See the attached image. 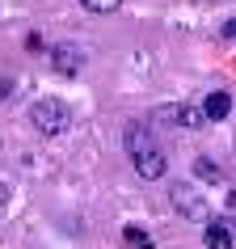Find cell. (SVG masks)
<instances>
[{
	"label": "cell",
	"instance_id": "5b68a950",
	"mask_svg": "<svg viewBox=\"0 0 236 249\" xmlns=\"http://www.w3.org/2000/svg\"><path fill=\"white\" fill-rule=\"evenodd\" d=\"M160 123H173V127H182V131H202L207 127V114H202V106H165L156 110Z\"/></svg>",
	"mask_w": 236,
	"mask_h": 249
},
{
	"label": "cell",
	"instance_id": "277c9868",
	"mask_svg": "<svg viewBox=\"0 0 236 249\" xmlns=\"http://www.w3.org/2000/svg\"><path fill=\"white\" fill-rule=\"evenodd\" d=\"M202 245L207 249H236V215H215L202 224Z\"/></svg>",
	"mask_w": 236,
	"mask_h": 249
},
{
	"label": "cell",
	"instance_id": "8fae6325",
	"mask_svg": "<svg viewBox=\"0 0 236 249\" xmlns=\"http://www.w3.org/2000/svg\"><path fill=\"white\" fill-rule=\"evenodd\" d=\"M219 34H223V38H236V17H228V21H223Z\"/></svg>",
	"mask_w": 236,
	"mask_h": 249
},
{
	"label": "cell",
	"instance_id": "4fadbf2b",
	"mask_svg": "<svg viewBox=\"0 0 236 249\" xmlns=\"http://www.w3.org/2000/svg\"><path fill=\"white\" fill-rule=\"evenodd\" d=\"M4 203H9V186H4V178H0V211H4Z\"/></svg>",
	"mask_w": 236,
	"mask_h": 249
},
{
	"label": "cell",
	"instance_id": "7a4b0ae2",
	"mask_svg": "<svg viewBox=\"0 0 236 249\" xmlns=\"http://www.w3.org/2000/svg\"><path fill=\"white\" fill-rule=\"evenodd\" d=\"M30 123H34V131L55 140V135H64L72 127V110H67L64 97H38V102L30 106Z\"/></svg>",
	"mask_w": 236,
	"mask_h": 249
},
{
	"label": "cell",
	"instance_id": "7c38bea8",
	"mask_svg": "<svg viewBox=\"0 0 236 249\" xmlns=\"http://www.w3.org/2000/svg\"><path fill=\"white\" fill-rule=\"evenodd\" d=\"M223 207H228V215H236V190H228V198H223Z\"/></svg>",
	"mask_w": 236,
	"mask_h": 249
},
{
	"label": "cell",
	"instance_id": "ba28073f",
	"mask_svg": "<svg viewBox=\"0 0 236 249\" xmlns=\"http://www.w3.org/2000/svg\"><path fill=\"white\" fill-rule=\"evenodd\" d=\"M122 241H127L131 249H156L152 236H148V228H139V224H127V228H122Z\"/></svg>",
	"mask_w": 236,
	"mask_h": 249
},
{
	"label": "cell",
	"instance_id": "52a82bcc",
	"mask_svg": "<svg viewBox=\"0 0 236 249\" xmlns=\"http://www.w3.org/2000/svg\"><path fill=\"white\" fill-rule=\"evenodd\" d=\"M202 114H207V123H223V118L232 114V93L228 89H211L207 97H202Z\"/></svg>",
	"mask_w": 236,
	"mask_h": 249
},
{
	"label": "cell",
	"instance_id": "30bf717a",
	"mask_svg": "<svg viewBox=\"0 0 236 249\" xmlns=\"http://www.w3.org/2000/svg\"><path fill=\"white\" fill-rule=\"evenodd\" d=\"M80 9L84 13H114V9H122V0H80Z\"/></svg>",
	"mask_w": 236,
	"mask_h": 249
},
{
	"label": "cell",
	"instance_id": "3957f363",
	"mask_svg": "<svg viewBox=\"0 0 236 249\" xmlns=\"http://www.w3.org/2000/svg\"><path fill=\"white\" fill-rule=\"evenodd\" d=\"M169 198H173V207H177L182 220H194V224H211V220H215V215H211V203L198 195L190 182H173Z\"/></svg>",
	"mask_w": 236,
	"mask_h": 249
},
{
	"label": "cell",
	"instance_id": "9c48e42d",
	"mask_svg": "<svg viewBox=\"0 0 236 249\" xmlns=\"http://www.w3.org/2000/svg\"><path fill=\"white\" fill-rule=\"evenodd\" d=\"M194 178H198V182H219L223 169H219L211 157H198V160H194Z\"/></svg>",
	"mask_w": 236,
	"mask_h": 249
},
{
	"label": "cell",
	"instance_id": "8992f818",
	"mask_svg": "<svg viewBox=\"0 0 236 249\" xmlns=\"http://www.w3.org/2000/svg\"><path fill=\"white\" fill-rule=\"evenodd\" d=\"M51 64L59 76H76L80 68H84V51H80L76 42H55L51 47Z\"/></svg>",
	"mask_w": 236,
	"mask_h": 249
},
{
	"label": "cell",
	"instance_id": "6da1fadb",
	"mask_svg": "<svg viewBox=\"0 0 236 249\" xmlns=\"http://www.w3.org/2000/svg\"><path fill=\"white\" fill-rule=\"evenodd\" d=\"M122 148H127V157H131V169L144 178V182H160L165 173H169V152L156 144V135L131 123L127 131H122Z\"/></svg>",
	"mask_w": 236,
	"mask_h": 249
}]
</instances>
